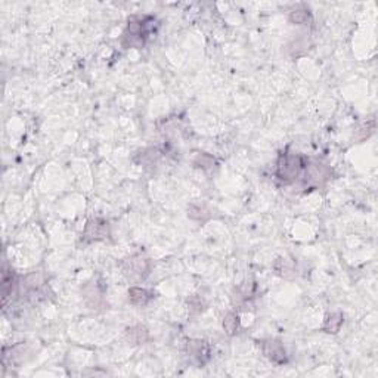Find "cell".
I'll list each match as a JSON object with an SVG mask.
<instances>
[{"instance_id":"6","label":"cell","mask_w":378,"mask_h":378,"mask_svg":"<svg viewBox=\"0 0 378 378\" xmlns=\"http://www.w3.org/2000/svg\"><path fill=\"white\" fill-rule=\"evenodd\" d=\"M307 18H309V13L307 12L297 11V12L291 13V21H293V23H297V24H301V23L307 21Z\"/></svg>"},{"instance_id":"5","label":"cell","mask_w":378,"mask_h":378,"mask_svg":"<svg viewBox=\"0 0 378 378\" xmlns=\"http://www.w3.org/2000/svg\"><path fill=\"white\" fill-rule=\"evenodd\" d=\"M238 324H239L238 316L234 315V313H229L225 318V321H223V326H225V329H226L228 334H234L235 331H236V328H238Z\"/></svg>"},{"instance_id":"2","label":"cell","mask_w":378,"mask_h":378,"mask_svg":"<svg viewBox=\"0 0 378 378\" xmlns=\"http://www.w3.org/2000/svg\"><path fill=\"white\" fill-rule=\"evenodd\" d=\"M263 352L264 354L274 361L276 364H284L287 361V356H285V350L282 347V344L276 340H269V341H264L263 344Z\"/></svg>"},{"instance_id":"1","label":"cell","mask_w":378,"mask_h":378,"mask_svg":"<svg viewBox=\"0 0 378 378\" xmlns=\"http://www.w3.org/2000/svg\"><path fill=\"white\" fill-rule=\"evenodd\" d=\"M304 160L296 154H282L278 160L276 176L285 183L294 182L304 169Z\"/></svg>"},{"instance_id":"3","label":"cell","mask_w":378,"mask_h":378,"mask_svg":"<svg viewBox=\"0 0 378 378\" xmlns=\"http://www.w3.org/2000/svg\"><path fill=\"white\" fill-rule=\"evenodd\" d=\"M84 236L89 239H101L106 236V223L101 220H91L86 226Z\"/></svg>"},{"instance_id":"4","label":"cell","mask_w":378,"mask_h":378,"mask_svg":"<svg viewBox=\"0 0 378 378\" xmlns=\"http://www.w3.org/2000/svg\"><path fill=\"white\" fill-rule=\"evenodd\" d=\"M129 299H130L131 303H135V304H145L146 301L151 299V296L148 294V291L146 290H142V288H138V287H133L129 290Z\"/></svg>"}]
</instances>
